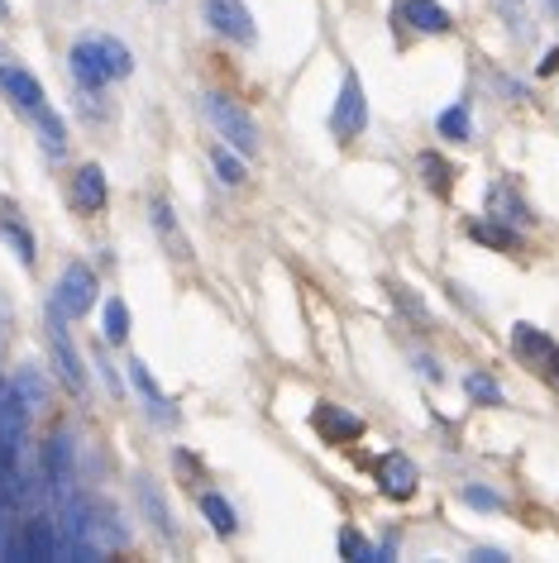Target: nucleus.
<instances>
[{
	"mask_svg": "<svg viewBox=\"0 0 559 563\" xmlns=\"http://www.w3.org/2000/svg\"><path fill=\"white\" fill-rule=\"evenodd\" d=\"M206 115L230 139V148L240 153V158H254L259 153V124L240 101H230V96H206Z\"/></svg>",
	"mask_w": 559,
	"mask_h": 563,
	"instance_id": "nucleus-1",
	"label": "nucleus"
},
{
	"mask_svg": "<svg viewBox=\"0 0 559 563\" xmlns=\"http://www.w3.org/2000/svg\"><path fill=\"white\" fill-rule=\"evenodd\" d=\"M48 354H53V363H58L63 387L81 397V391H87V368H81V358L73 349V334H67V316L53 301H48Z\"/></svg>",
	"mask_w": 559,
	"mask_h": 563,
	"instance_id": "nucleus-2",
	"label": "nucleus"
},
{
	"mask_svg": "<svg viewBox=\"0 0 559 563\" xmlns=\"http://www.w3.org/2000/svg\"><path fill=\"white\" fill-rule=\"evenodd\" d=\"M53 306L67 316V320H81L96 306V273L87 263H67L63 277H58V291H53Z\"/></svg>",
	"mask_w": 559,
	"mask_h": 563,
	"instance_id": "nucleus-3",
	"label": "nucleus"
},
{
	"mask_svg": "<svg viewBox=\"0 0 559 563\" xmlns=\"http://www.w3.org/2000/svg\"><path fill=\"white\" fill-rule=\"evenodd\" d=\"M330 130L340 134V139H359L363 130H369V101H363L359 73H344L340 101H335V115H330Z\"/></svg>",
	"mask_w": 559,
	"mask_h": 563,
	"instance_id": "nucleus-4",
	"label": "nucleus"
},
{
	"mask_svg": "<svg viewBox=\"0 0 559 563\" xmlns=\"http://www.w3.org/2000/svg\"><path fill=\"white\" fill-rule=\"evenodd\" d=\"M58 554H63V540L48 516H30L20 526V540L10 544V559H58Z\"/></svg>",
	"mask_w": 559,
	"mask_h": 563,
	"instance_id": "nucleus-5",
	"label": "nucleus"
},
{
	"mask_svg": "<svg viewBox=\"0 0 559 563\" xmlns=\"http://www.w3.org/2000/svg\"><path fill=\"white\" fill-rule=\"evenodd\" d=\"M206 24L216 34L234 38V44H254V15H249L244 0H206Z\"/></svg>",
	"mask_w": 559,
	"mask_h": 563,
	"instance_id": "nucleus-6",
	"label": "nucleus"
},
{
	"mask_svg": "<svg viewBox=\"0 0 559 563\" xmlns=\"http://www.w3.org/2000/svg\"><path fill=\"white\" fill-rule=\"evenodd\" d=\"M416 483H421V473H416V463L407 454H383L379 459V487H383V497H393V501H407Z\"/></svg>",
	"mask_w": 559,
	"mask_h": 563,
	"instance_id": "nucleus-7",
	"label": "nucleus"
},
{
	"mask_svg": "<svg viewBox=\"0 0 559 563\" xmlns=\"http://www.w3.org/2000/svg\"><path fill=\"white\" fill-rule=\"evenodd\" d=\"M311 426H316V434L326 444H344V440H359V434H363V420L349 416L344 406H330V401H320L311 411Z\"/></svg>",
	"mask_w": 559,
	"mask_h": 563,
	"instance_id": "nucleus-8",
	"label": "nucleus"
},
{
	"mask_svg": "<svg viewBox=\"0 0 559 563\" xmlns=\"http://www.w3.org/2000/svg\"><path fill=\"white\" fill-rule=\"evenodd\" d=\"M0 91H6L20 110H30V115L48 101L44 87H39V77H34V73H24V67H15V63H0Z\"/></svg>",
	"mask_w": 559,
	"mask_h": 563,
	"instance_id": "nucleus-9",
	"label": "nucleus"
},
{
	"mask_svg": "<svg viewBox=\"0 0 559 563\" xmlns=\"http://www.w3.org/2000/svg\"><path fill=\"white\" fill-rule=\"evenodd\" d=\"M67 63H73L77 87H87V91H101L106 81H110L106 58H101V38H87V44H77L73 53H67Z\"/></svg>",
	"mask_w": 559,
	"mask_h": 563,
	"instance_id": "nucleus-10",
	"label": "nucleus"
},
{
	"mask_svg": "<svg viewBox=\"0 0 559 563\" xmlns=\"http://www.w3.org/2000/svg\"><path fill=\"white\" fill-rule=\"evenodd\" d=\"M106 173L101 163H81L77 167V181H73V206L81 210V216H101L106 210Z\"/></svg>",
	"mask_w": 559,
	"mask_h": 563,
	"instance_id": "nucleus-11",
	"label": "nucleus"
},
{
	"mask_svg": "<svg viewBox=\"0 0 559 563\" xmlns=\"http://www.w3.org/2000/svg\"><path fill=\"white\" fill-rule=\"evenodd\" d=\"M402 24H412L416 34H450V10L436 0H402Z\"/></svg>",
	"mask_w": 559,
	"mask_h": 563,
	"instance_id": "nucleus-12",
	"label": "nucleus"
},
{
	"mask_svg": "<svg viewBox=\"0 0 559 563\" xmlns=\"http://www.w3.org/2000/svg\"><path fill=\"white\" fill-rule=\"evenodd\" d=\"M44 473H48V487L63 497L67 483H73V444H67V434H53L44 444Z\"/></svg>",
	"mask_w": 559,
	"mask_h": 563,
	"instance_id": "nucleus-13",
	"label": "nucleus"
},
{
	"mask_svg": "<svg viewBox=\"0 0 559 563\" xmlns=\"http://www.w3.org/2000/svg\"><path fill=\"white\" fill-rule=\"evenodd\" d=\"M130 377H134V387L144 391V401H149V416H158V426H177V411H173V401L163 397V387L153 383V373H149V363H130Z\"/></svg>",
	"mask_w": 559,
	"mask_h": 563,
	"instance_id": "nucleus-14",
	"label": "nucleus"
},
{
	"mask_svg": "<svg viewBox=\"0 0 559 563\" xmlns=\"http://www.w3.org/2000/svg\"><path fill=\"white\" fill-rule=\"evenodd\" d=\"M512 344H516V354H522V358H550V354H555V340H550V334L536 330V325H526V320L512 330Z\"/></svg>",
	"mask_w": 559,
	"mask_h": 563,
	"instance_id": "nucleus-15",
	"label": "nucleus"
},
{
	"mask_svg": "<svg viewBox=\"0 0 559 563\" xmlns=\"http://www.w3.org/2000/svg\"><path fill=\"white\" fill-rule=\"evenodd\" d=\"M34 120H39V130H44V148H48V158H63V153H67V124H63L58 115H53V106H48V101L34 110Z\"/></svg>",
	"mask_w": 559,
	"mask_h": 563,
	"instance_id": "nucleus-16",
	"label": "nucleus"
},
{
	"mask_svg": "<svg viewBox=\"0 0 559 563\" xmlns=\"http://www.w3.org/2000/svg\"><path fill=\"white\" fill-rule=\"evenodd\" d=\"M201 516L206 520H211V530L216 534H234V526H240V520H234V506L226 501V497H220V492H201Z\"/></svg>",
	"mask_w": 559,
	"mask_h": 563,
	"instance_id": "nucleus-17",
	"label": "nucleus"
},
{
	"mask_svg": "<svg viewBox=\"0 0 559 563\" xmlns=\"http://www.w3.org/2000/svg\"><path fill=\"white\" fill-rule=\"evenodd\" d=\"M153 224H158V230H163V239H167V244H173V258H191L187 239H182L177 220H173V206H167L163 196H153Z\"/></svg>",
	"mask_w": 559,
	"mask_h": 563,
	"instance_id": "nucleus-18",
	"label": "nucleus"
},
{
	"mask_svg": "<svg viewBox=\"0 0 559 563\" xmlns=\"http://www.w3.org/2000/svg\"><path fill=\"white\" fill-rule=\"evenodd\" d=\"M0 239H6V244L15 249V258H20L24 267H34V234L24 230L15 216H0Z\"/></svg>",
	"mask_w": 559,
	"mask_h": 563,
	"instance_id": "nucleus-19",
	"label": "nucleus"
},
{
	"mask_svg": "<svg viewBox=\"0 0 559 563\" xmlns=\"http://www.w3.org/2000/svg\"><path fill=\"white\" fill-rule=\"evenodd\" d=\"M101 320H106V344H124V340H130V306H124L120 297H106Z\"/></svg>",
	"mask_w": 559,
	"mask_h": 563,
	"instance_id": "nucleus-20",
	"label": "nucleus"
},
{
	"mask_svg": "<svg viewBox=\"0 0 559 563\" xmlns=\"http://www.w3.org/2000/svg\"><path fill=\"white\" fill-rule=\"evenodd\" d=\"M464 391H469V401H479V406H502V387H497V377H487L473 368L464 377Z\"/></svg>",
	"mask_w": 559,
	"mask_h": 563,
	"instance_id": "nucleus-21",
	"label": "nucleus"
},
{
	"mask_svg": "<svg viewBox=\"0 0 559 563\" xmlns=\"http://www.w3.org/2000/svg\"><path fill=\"white\" fill-rule=\"evenodd\" d=\"M10 391H15V397L30 406V411H34V406H44V397H48V387H44V377H39V368H20V377H15V387H10Z\"/></svg>",
	"mask_w": 559,
	"mask_h": 563,
	"instance_id": "nucleus-22",
	"label": "nucleus"
},
{
	"mask_svg": "<svg viewBox=\"0 0 559 563\" xmlns=\"http://www.w3.org/2000/svg\"><path fill=\"white\" fill-rule=\"evenodd\" d=\"M101 58H106V73L110 77H130L134 73V53L120 44V38H101Z\"/></svg>",
	"mask_w": 559,
	"mask_h": 563,
	"instance_id": "nucleus-23",
	"label": "nucleus"
},
{
	"mask_svg": "<svg viewBox=\"0 0 559 563\" xmlns=\"http://www.w3.org/2000/svg\"><path fill=\"white\" fill-rule=\"evenodd\" d=\"M211 163H216V173H220V181H226V187H244V181H249L244 163H240V153L216 148V153H211Z\"/></svg>",
	"mask_w": 559,
	"mask_h": 563,
	"instance_id": "nucleus-24",
	"label": "nucleus"
},
{
	"mask_svg": "<svg viewBox=\"0 0 559 563\" xmlns=\"http://www.w3.org/2000/svg\"><path fill=\"white\" fill-rule=\"evenodd\" d=\"M340 554H344V559H354V563H379V549L363 540L359 530H340Z\"/></svg>",
	"mask_w": 559,
	"mask_h": 563,
	"instance_id": "nucleus-25",
	"label": "nucleus"
},
{
	"mask_svg": "<svg viewBox=\"0 0 559 563\" xmlns=\"http://www.w3.org/2000/svg\"><path fill=\"white\" fill-rule=\"evenodd\" d=\"M469 234L479 239V244H493V249H516V244H522V239H516L507 224H473Z\"/></svg>",
	"mask_w": 559,
	"mask_h": 563,
	"instance_id": "nucleus-26",
	"label": "nucleus"
},
{
	"mask_svg": "<svg viewBox=\"0 0 559 563\" xmlns=\"http://www.w3.org/2000/svg\"><path fill=\"white\" fill-rule=\"evenodd\" d=\"M440 134H445V139H469V134H473L469 110H464V106H450V110H445V115H440Z\"/></svg>",
	"mask_w": 559,
	"mask_h": 563,
	"instance_id": "nucleus-27",
	"label": "nucleus"
},
{
	"mask_svg": "<svg viewBox=\"0 0 559 563\" xmlns=\"http://www.w3.org/2000/svg\"><path fill=\"white\" fill-rule=\"evenodd\" d=\"M421 173H426V181H430V187H436L440 196L450 191V163H445L440 153H421Z\"/></svg>",
	"mask_w": 559,
	"mask_h": 563,
	"instance_id": "nucleus-28",
	"label": "nucleus"
},
{
	"mask_svg": "<svg viewBox=\"0 0 559 563\" xmlns=\"http://www.w3.org/2000/svg\"><path fill=\"white\" fill-rule=\"evenodd\" d=\"M139 497H144V511H149L153 520H158V530L167 534V540H173V520H167V511H163V501H158V492H149V483H144V487H139Z\"/></svg>",
	"mask_w": 559,
	"mask_h": 563,
	"instance_id": "nucleus-29",
	"label": "nucleus"
},
{
	"mask_svg": "<svg viewBox=\"0 0 559 563\" xmlns=\"http://www.w3.org/2000/svg\"><path fill=\"white\" fill-rule=\"evenodd\" d=\"M464 501L479 506V511H502V497L497 492H487V487H464Z\"/></svg>",
	"mask_w": 559,
	"mask_h": 563,
	"instance_id": "nucleus-30",
	"label": "nucleus"
},
{
	"mask_svg": "<svg viewBox=\"0 0 559 563\" xmlns=\"http://www.w3.org/2000/svg\"><path fill=\"white\" fill-rule=\"evenodd\" d=\"M473 563H507V554H502V549H479Z\"/></svg>",
	"mask_w": 559,
	"mask_h": 563,
	"instance_id": "nucleus-31",
	"label": "nucleus"
},
{
	"mask_svg": "<svg viewBox=\"0 0 559 563\" xmlns=\"http://www.w3.org/2000/svg\"><path fill=\"white\" fill-rule=\"evenodd\" d=\"M0 20H10V0H0Z\"/></svg>",
	"mask_w": 559,
	"mask_h": 563,
	"instance_id": "nucleus-32",
	"label": "nucleus"
},
{
	"mask_svg": "<svg viewBox=\"0 0 559 563\" xmlns=\"http://www.w3.org/2000/svg\"><path fill=\"white\" fill-rule=\"evenodd\" d=\"M0 554H6V520H0Z\"/></svg>",
	"mask_w": 559,
	"mask_h": 563,
	"instance_id": "nucleus-33",
	"label": "nucleus"
},
{
	"mask_svg": "<svg viewBox=\"0 0 559 563\" xmlns=\"http://www.w3.org/2000/svg\"><path fill=\"white\" fill-rule=\"evenodd\" d=\"M550 358H555V368H559V349H555V354H550Z\"/></svg>",
	"mask_w": 559,
	"mask_h": 563,
	"instance_id": "nucleus-34",
	"label": "nucleus"
},
{
	"mask_svg": "<svg viewBox=\"0 0 559 563\" xmlns=\"http://www.w3.org/2000/svg\"><path fill=\"white\" fill-rule=\"evenodd\" d=\"M158 5H163V0H158Z\"/></svg>",
	"mask_w": 559,
	"mask_h": 563,
	"instance_id": "nucleus-35",
	"label": "nucleus"
}]
</instances>
